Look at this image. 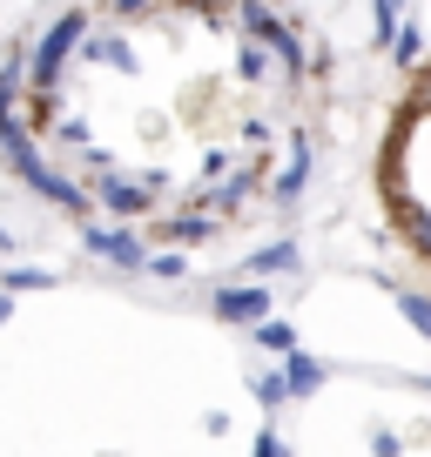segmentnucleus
Masks as SVG:
<instances>
[{
	"label": "nucleus",
	"instance_id": "5",
	"mask_svg": "<svg viewBox=\"0 0 431 457\" xmlns=\"http://www.w3.org/2000/svg\"><path fill=\"white\" fill-rule=\"evenodd\" d=\"M61 276H47V270H0V289L14 296V289H55Z\"/></svg>",
	"mask_w": 431,
	"mask_h": 457
},
{
	"label": "nucleus",
	"instance_id": "6",
	"mask_svg": "<svg viewBox=\"0 0 431 457\" xmlns=\"http://www.w3.org/2000/svg\"><path fill=\"white\" fill-rule=\"evenodd\" d=\"M290 384H297V390H317V363L297 357V363H290Z\"/></svg>",
	"mask_w": 431,
	"mask_h": 457
},
{
	"label": "nucleus",
	"instance_id": "2",
	"mask_svg": "<svg viewBox=\"0 0 431 457\" xmlns=\"http://www.w3.org/2000/svg\"><path fill=\"white\" fill-rule=\"evenodd\" d=\"M88 28H95V7H68L55 28H41V41L28 54V87H61V74L74 68V47H81Z\"/></svg>",
	"mask_w": 431,
	"mask_h": 457
},
{
	"label": "nucleus",
	"instance_id": "4",
	"mask_svg": "<svg viewBox=\"0 0 431 457\" xmlns=\"http://www.w3.org/2000/svg\"><path fill=\"white\" fill-rule=\"evenodd\" d=\"M216 316H230V323L263 316V296H257V289H223V296H216Z\"/></svg>",
	"mask_w": 431,
	"mask_h": 457
},
{
	"label": "nucleus",
	"instance_id": "7",
	"mask_svg": "<svg viewBox=\"0 0 431 457\" xmlns=\"http://www.w3.org/2000/svg\"><path fill=\"white\" fill-rule=\"evenodd\" d=\"M148 270H156V276H182V256H175V249H169V256H148Z\"/></svg>",
	"mask_w": 431,
	"mask_h": 457
},
{
	"label": "nucleus",
	"instance_id": "8",
	"mask_svg": "<svg viewBox=\"0 0 431 457\" xmlns=\"http://www.w3.org/2000/svg\"><path fill=\"white\" fill-rule=\"evenodd\" d=\"M257 457H283V444H276V437H263V444H257Z\"/></svg>",
	"mask_w": 431,
	"mask_h": 457
},
{
	"label": "nucleus",
	"instance_id": "3",
	"mask_svg": "<svg viewBox=\"0 0 431 457\" xmlns=\"http://www.w3.org/2000/svg\"><path fill=\"white\" fill-rule=\"evenodd\" d=\"M81 243L95 249V256L122 262V270H148V243L135 236V228H101V222H88V228H81Z\"/></svg>",
	"mask_w": 431,
	"mask_h": 457
},
{
	"label": "nucleus",
	"instance_id": "1",
	"mask_svg": "<svg viewBox=\"0 0 431 457\" xmlns=\"http://www.w3.org/2000/svg\"><path fill=\"white\" fill-rule=\"evenodd\" d=\"M377 202L411 243V256L431 262V61L404 81L391 129L377 142Z\"/></svg>",
	"mask_w": 431,
	"mask_h": 457
}]
</instances>
